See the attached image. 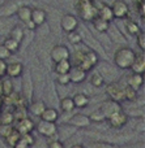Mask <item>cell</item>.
<instances>
[{"label": "cell", "instance_id": "cell-12", "mask_svg": "<svg viewBox=\"0 0 145 148\" xmlns=\"http://www.w3.org/2000/svg\"><path fill=\"white\" fill-rule=\"evenodd\" d=\"M107 122H109V126L111 129H122L126 123L128 122V114L124 110H120V112L112 114L111 117L107 118Z\"/></svg>", "mask_w": 145, "mask_h": 148}, {"label": "cell", "instance_id": "cell-20", "mask_svg": "<svg viewBox=\"0 0 145 148\" xmlns=\"http://www.w3.org/2000/svg\"><path fill=\"white\" fill-rule=\"evenodd\" d=\"M131 72L136 73V74H144L145 72V56L144 52L141 53H136V57L133 60L132 65H131Z\"/></svg>", "mask_w": 145, "mask_h": 148}, {"label": "cell", "instance_id": "cell-29", "mask_svg": "<svg viewBox=\"0 0 145 148\" xmlns=\"http://www.w3.org/2000/svg\"><path fill=\"white\" fill-rule=\"evenodd\" d=\"M72 68V62L71 60H64V61L60 62H55L54 66V72L56 73V75H60V74H68V72Z\"/></svg>", "mask_w": 145, "mask_h": 148}, {"label": "cell", "instance_id": "cell-50", "mask_svg": "<svg viewBox=\"0 0 145 148\" xmlns=\"http://www.w3.org/2000/svg\"><path fill=\"white\" fill-rule=\"evenodd\" d=\"M1 105H3V100L0 99V108H1Z\"/></svg>", "mask_w": 145, "mask_h": 148}, {"label": "cell", "instance_id": "cell-28", "mask_svg": "<svg viewBox=\"0 0 145 148\" xmlns=\"http://www.w3.org/2000/svg\"><path fill=\"white\" fill-rule=\"evenodd\" d=\"M90 22L93 23V27L96 29L98 33H102V34L107 33V30H109V27H110V23H111V22H109V21H105L99 17L93 18Z\"/></svg>", "mask_w": 145, "mask_h": 148}, {"label": "cell", "instance_id": "cell-24", "mask_svg": "<svg viewBox=\"0 0 145 148\" xmlns=\"http://www.w3.org/2000/svg\"><path fill=\"white\" fill-rule=\"evenodd\" d=\"M16 16L17 18L21 21L22 23H26L28 21H30V16H31V7L30 5L22 4L16 12Z\"/></svg>", "mask_w": 145, "mask_h": 148}, {"label": "cell", "instance_id": "cell-7", "mask_svg": "<svg viewBox=\"0 0 145 148\" xmlns=\"http://www.w3.org/2000/svg\"><path fill=\"white\" fill-rule=\"evenodd\" d=\"M50 57L51 60L55 62H60L64 61V60H69L71 59V52L67 48V46H63V44H56L51 48L50 51Z\"/></svg>", "mask_w": 145, "mask_h": 148}, {"label": "cell", "instance_id": "cell-34", "mask_svg": "<svg viewBox=\"0 0 145 148\" xmlns=\"http://www.w3.org/2000/svg\"><path fill=\"white\" fill-rule=\"evenodd\" d=\"M126 27H127L128 33L131 34V35H139V34L141 33V29H140V25H139L136 21L133 20H126Z\"/></svg>", "mask_w": 145, "mask_h": 148}, {"label": "cell", "instance_id": "cell-38", "mask_svg": "<svg viewBox=\"0 0 145 148\" xmlns=\"http://www.w3.org/2000/svg\"><path fill=\"white\" fill-rule=\"evenodd\" d=\"M15 25H16V23H12V21H10L9 18L0 17V34H3L5 30L9 31Z\"/></svg>", "mask_w": 145, "mask_h": 148}, {"label": "cell", "instance_id": "cell-8", "mask_svg": "<svg viewBox=\"0 0 145 148\" xmlns=\"http://www.w3.org/2000/svg\"><path fill=\"white\" fill-rule=\"evenodd\" d=\"M99 110L103 113L105 118L107 120V118L111 117L112 114L123 110V108H122V104H120V103L114 101V100H111V99H107L99 105Z\"/></svg>", "mask_w": 145, "mask_h": 148}, {"label": "cell", "instance_id": "cell-18", "mask_svg": "<svg viewBox=\"0 0 145 148\" xmlns=\"http://www.w3.org/2000/svg\"><path fill=\"white\" fill-rule=\"evenodd\" d=\"M78 29H80V35L81 36H85V38H89V40H83V42H85V44L88 46V48H90V49H93L94 52H97L98 53V51L101 49V46H99V43L97 42V39L94 38L93 35H92V33L89 30H86L85 27H80L78 26Z\"/></svg>", "mask_w": 145, "mask_h": 148}, {"label": "cell", "instance_id": "cell-11", "mask_svg": "<svg viewBox=\"0 0 145 148\" xmlns=\"http://www.w3.org/2000/svg\"><path fill=\"white\" fill-rule=\"evenodd\" d=\"M106 94L109 95V99L114 100V101L122 103L124 101V95H123V87L119 86L117 82H111L107 84L106 87Z\"/></svg>", "mask_w": 145, "mask_h": 148}, {"label": "cell", "instance_id": "cell-45", "mask_svg": "<svg viewBox=\"0 0 145 148\" xmlns=\"http://www.w3.org/2000/svg\"><path fill=\"white\" fill-rule=\"evenodd\" d=\"M47 148H64V144L59 139H54L50 143H47Z\"/></svg>", "mask_w": 145, "mask_h": 148}, {"label": "cell", "instance_id": "cell-17", "mask_svg": "<svg viewBox=\"0 0 145 148\" xmlns=\"http://www.w3.org/2000/svg\"><path fill=\"white\" fill-rule=\"evenodd\" d=\"M24 64L20 61H12L9 64H7V70H5V75H8L9 78H20L24 74Z\"/></svg>", "mask_w": 145, "mask_h": 148}, {"label": "cell", "instance_id": "cell-3", "mask_svg": "<svg viewBox=\"0 0 145 148\" xmlns=\"http://www.w3.org/2000/svg\"><path fill=\"white\" fill-rule=\"evenodd\" d=\"M75 8L83 21H92L97 17V5L93 0H77Z\"/></svg>", "mask_w": 145, "mask_h": 148}, {"label": "cell", "instance_id": "cell-22", "mask_svg": "<svg viewBox=\"0 0 145 148\" xmlns=\"http://www.w3.org/2000/svg\"><path fill=\"white\" fill-rule=\"evenodd\" d=\"M42 121H46V122H54L56 123L58 118H59V112L55 109L54 107H46V109L43 110V113L41 114Z\"/></svg>", "mask_w": 145, "mask_h": 148}, {"label": "cell", "instance_id": "cell-37", "mask_svg": "<svg viewBox=\"0 0 145 148\" xmlns=\"http://www.w3.org/2000/svg\"><path fill=\"white\" fill-rule=\"evenodd\" d=\"M90 84L93 87H96V88H98V87H101L105 84V79L102 78V75L98 72H94L90 77Z\"/></svg>", "mask_w": 145, "mask_h": 148}, {"label": "cell", "instance_id": "cell-27", "mask_svg": "<svg viewBox=\"0 0 145 148\" xmlns=\"http://www.w3.org/2000/svg\"><path fill=\"white\" fill-rule=\"evenodd\" d=\"M9 38L15 39L17 43L21 44L24 42V39H25V30H24V27H21L20 25H15L9 30Z\"/></svg>", "mask_w": 145, "mask_h": 148}, {"label": "cell", "instance_id": "cell-49", "mask_svg": "<svg viewBox=\"0 0 145 148\" xmlns=\"http://www.w3.org/2000/svg\"><path fill=\"white\" fill-rule=\"evenodd\" d=\"M71 148H85V147H84L83 144H73V146L71 147Z\"/></svg>", "mask_w": 145, "mask_h": 148}, {"label": "cell", "instance_id": "cell-36", "mask_svg": "<svg viewBox=\"0 0 145 148\" xmlns=\"http://www.w3.org/2000/svg\"><path fill=\"white\" fill-rule=\"evenodd\" d=\"M20 138H21V134L18 133V131H16V130H15V127H13L12 133H10L9 135H8L7 138L4 139V140H5V143H7L8 146L13 148V147H15V144L17 143L18 140H20Z\"/></svg>", "mask_w": 145, "mask_h": 148}, {"label": "cell", "instance_id": "cell-26", "mask_svg": "<svg viewBox=\"0 0 145 148\" xmlns=\"http://www.w3.org/2000/svg\"><path fill=\"white\" fill-rule=\"evenodd\" d=\"M46 103L43 100H34V101L30 103V107H29V110L33 116L35 117H41V114L43 113V110L46 109Z\"/></svg>", "mask_w": 145, "mask_h": 148}, {"label": "cell", "instance_id": "cell-51", "mask_svg": "<svg viewBox=\"0 0 145 148\" xmlns=\"http://www.w3.org/2000/svg\"><path fill=\"white\" fill-rule=\"evenodd\" d=\"M0 125H1V117H0Z\"/></svg>", "mask_w": 145, "mask_h": 148}, {"label": "cell", "instance_id": "cell-14", "mask_svg": "<svg viewBox=\"0 0 145 148\" xmlns=\"http://www.w3.org/2000/svg\"><path fill=\"white\" fill-rule=\"evenodd\" d=\"M90 120H89V116L83 114V113H76L72 117L68 120V125H71L75 129H85L90 125Z\"/></svg>", "mask_w": 145, "mask_h": 148}, {"label": "cell", "instance_id": "cell-4", "mask_svg": "<svg viewBox=\"0 0 145 148\" xmlns=\"http://www.w3.org/2000/svg\"><path fill=\"white\" fill-rule=\"evenodd\" d=\"M97 66H98L97 72L101 74L105 81H109L111 83V82H117V79L119 78V75H120L119 69L117 66H114V65L109 64L106 61H98Z\"/></svg>", "mask_w": 145, "mask_h": 148}, {"label": "cell", "instance_id": "cell-19", "mask_svg": "<svg viewBox=\"0 0 145 148\" xmlns=\"http://www.w3.org/2000/svg\"><path fill=\"white\" fill-rule=\"evenodd\" d=\"M97 5V17L102 18V20L105 21H109V22H111L112 20H114V16H112V12H111V7H110V4H105V3H96Z\"/></svg>", "mask_w": 145, "mask_h": 148}, {"label": "cell", "instance_id": "cell-42", "mask_svg": "<svg viewBox=\"0 0 145 148\" xmlns=\"http://www.w3.org/2000/svg\"><path fill=\"white\" fill-rule=\"evenodd\" d=\"M56 82L59 84H62V86H67V84H69V75L68 74H60V75H56Z\"/></svg>", "mask_w": 145, "mask_h": 148}, {"label": "cell", "instance_id": "cell-47", "mask_svg": "<svg viewBox=\"0 0 145 148\" xmlns=\"http://www.w3.org/2000/svg\"><path fill=\"white\" fill-rule=\"evenodd\" d=\"M13 148H30V146H28V144H26L25 142H24L22 139L20 138V140H18L17 143L15 144V147H13Z\"/></svg>", "mask_w": 145, "mask_h": 148}, {"label": "cell", "instance_id": "cell-1", "mask_svg": "<svg viewBox=\"0 0 145 148\" xmlns=\"http://www.w3.org/2000/svg\"><path fill=\"white\" fill-rule=\"evenodd\" d=\"M99 61V55L90 48H76V53L73 55V64L78 69L88 73L89 70L94 69Z\"/></svg>", "mask_w": 145, "mask_h": 148}, {"label": "cell", "instance_id": "cell-6", "mask_svg": "<svg viewBox=\"0 0 145 148\" xmlns=\"http://www.w3.org/2000/svg\"><path fill=\"white\" fill-rule=\"evenodd\" d=\"M111 12L117 20H126L130 14V5L124 0H114L111 3Z\"/></svg>", "mask_w": 145, "mask_h": 148}, {"label": "cell", "instance_id": "cell-2", "mask_svg": "<svg viewBox=\"0 0 145 148\" xmlns=\"http://www.w3.org/2000/svg\"><path fill=\"white\" fill-rule=\"evenodd\" d=\"M135 57L136 52L132 48H130L127 46L119 47L114 53V64L119 70H127L131 68Z\"/></svg>", "mask_w": 145, "mask_h": 148}, {"label": "cell", "instance_id": "cell-43", "mask_svg": "<svg viewBox=\"0 0 145 148\" xmlns=\"http://www.w3.org/2000/svg\"><path fill=\"white\" fill-rule=\"evenodd\" d=\"M10 56H12V53L5 48L4 44L0 43V60H7V59H9Z\"/></svg>", "mask_w": 145, "mask_h": 148}, {"label": "cell", "instance_id": "cell-52", "mask_svg": "<svg viewBox=\"0 0 145 148\" xmlns=\"http://www.w3.org/2000/svg\"><path fill=\"white\" fill-rule=\"evenodd\" d=\"M0 39H1V36H0ZM0 43H1V42H0Z\"/></svg>", "mask_w": 145, "mask_h": 148}, {"label": "cell", "instance_id": "cell-10", "mask_svg": "<svg viewBox=\"0 0 145 148\" xmlns=\"http://www.w3.org/2000/svg\"><path fill=\"white\" fill-rule=\"evenodd\" d=\"M20 0H7L4 4L0 5V17L4 18H9L10 16H13L17 9L21 7Z\"/></svg>", "mask_w": 145, "mask_h": 148}, {"label": "cell", "instance_id": "cell-31", "mask_svg": "<svg viewBox=\"0 0 145 148\" xmlns=\"http://www.w3.org/2000/svg\"><path fill=\"white\" fill-rule=\"evenodd\" d=\"M0 90H1V94L4 96H9L15 92V87H13V82L12 79H3L1 81V86H0Z\"/></svg>", "mask_w": 145, "mask_h": 148}, {"label": "cell", "instance_id": "cell-40", "mask_svg": "<svg viewBox=\"0 0 145 148\" xmlns=\"http://www.w3.org/2000/svg\"><path fill=\"white\" fill-rule=\"evenodd\" d=\"M68 40H69V43L73 44V46H77V44L83 43L81 35H80V33H78V29L76 31H72V33L68 34Z\"/></svg>", "mask_w": 145, "mask_h": 148}, {"label": "cell", "instance_id": "cell-39", "mask_svg": "<svg viewBox=\"0 0 145 148\" xmlns=\"http://www.w3.org/2000/svg\"><path fill=\"white\" fill-rule=\"evenodd\" d=\"M89 120H90V122H102V121H105L106 118H105L103 113H102L101 110H99V108H98V109L93 110V112L90 113Z\"/></svg>", "mask_w": 145, "mask_h": 148}, {"label": "cell", "instance_id": "cell-35", "mask_svg": "<svg viewBox=\"0 0 145 148\" xmlns=\"http://www.w3.org/2000/svg\"><path fill=\"white\" fill-rule=\"evenodd\" d=\"M84 147L85 148H118V146H115V144H110L102 140H92Z\"/></svg>", "mask_w": 145, "mask_h": 148}, {"label": "cell", "instance_id": "cell-48", "mask_svg": "<svg viewBox=\"0 0 145 148\" xmlns=\"http://www.w3.org/2000/svg\"><path fill=\"white\" fill-rule=\"evenodd\" d=\"M24 25H25V27L28 29V30H30V31H33V30H35V26H34V23L31 22V21H28V22L26 23H24Z\"/></svg>", "mask_w": 145, "mask_h": 148}, {"label": "cell", "instance_id": "cell-15", "mask_svg": "<svg viewBox=\"0 0 145 148\" xmlns=\"http://www.w3.org/2000/svg\"><path fill=\"white\" fill-rule=\"evenodd\" d=\"M22 92H24V99H25L26 101H31L33 94H34V84H33V79H31V75H30L29 70H26V77L24 75Z\"/></svg>", "mask_w": 145, "mask_h": 148}, {"label": "cell", "instance_id": "cell-32", "mask_svg": "<svg viewBox=\"0 0 145 148\" xmlns=\"http://www.w3.org/2000/svg\"><path fill=\"white\" fill-rule=\"evenodd\" d=\"M1 43L4 44V47L10 52V53H16V52H18V49H20V46H21L20 43H17L15 39L9 38V36H8V38H5L4 40L1 42Z\"/></svg>", "mask_w": 145, "mask_h": 148}, {"label": "cell", "instance_id": "cell-44", "mask_svg": "<svg viewBox=\"0 0 145 148\" xmlns=\"http://www.w3.org/2000/svg\"><path fill=\"white\" fill-rule=\"evenodd\" d=\"M136 38H137V46L140 47L141 52H144V49H145V34H144V31H141L139 35H136Z\"/></svg>", "mask_w": 145, "mask_h": 148}, {"label": "cell", "instance_id": "cell-5", "mask_svg": "<svg viewBox=\"0 0 145 148\" xmlns=\"http://www.w3.org/2000/svg\"><path fill=\"white\" fill-rule=\"evenodd\" d=\"M39 135L44 138H55L58 135V125L54 122H46V121H38L34 127Z\"/></svg>", "mask_w": 145, "mask_h": 148}, {"label": "cell", "instance_id": "cell-13", "mask_svg": "<svg viewBox=\"0 0 145 148\" xmlns=\"http://www.w3.org/2000/svg\"><path fill=\"white\" fill-rule=\"evenodd\" d=\"M13 127H15V130L18 131L21 135H24V134L33 133L34 127H35V123H34L29 117H25V118H21V120L16 121Z\"/></svg>", "mask_w": 145, "mask_h": 148}, {"label": "cell", "instance_id": "cell-53", "mask_svg": "<svg viewBox=\"0 0 145 148\" xmlns=\"http://www.w3.org/2000/svg\"><path fill=\"white\" fill-rule=\"evenodd\" d=\"M118 148H119V147H118Z\"/></svg>", "mask_w": 145, "mask_h": 148}, {"label": "cell", "instance_id": "cell-30", "mask_svg": "<svg viewBox=\"0 0 145 148\" xmlns=\"http://www.w3.org/2000/svg\"><path fill=\"white\" fill-rule=\"evenodd\" d=\"M59 108L63 113H71L75 109V104H73L72 97L69 96H64L59 103Z\"/></svg>", "mask_w": 145, "mask_h": 148}, {"label": "cell", "instance_id": "cell-33", "mask_svg": "<svg viewBox=\"0 0 145 148\" xmlns=\"http://www.w3.org/2000/svg\"><path fill=\"white\" fill-rule=\"evenodd\" d=\"M123 95H124V101H135L139 97V92L130 86L123 87Z\"/></svg>", "mask_w": 145, "mask_h": 148}, {"label": "cell", "instance_id": "cell-21", "mask_svg": "<svg viewBox=\"0 0 145 148\" xmlns=\"http://www.w3.org/2000/svg\"><path fill=\"white\" fill-rule=\"evenodd\" d=\"M68 75H69V82L71 83H75V84L83 83L86 79V72H84V70L78 69V68H76V66L71 68V70L68 72Z\"/></svg>", "mask_w": 145, "mask_h": 148}, {"label": "cell", "instance_id": "cell-46", "mask_svg": "<svg viewBox=\"0 0 145 148\" xmlns=\"http://www.w3.org/2000/svg\"><path fill=\"white\" fill-rule=\"evenodd\" d=\"M5 70H7V62L5 60H0V78L5 75Z\"/></svg>", "mask_w": 145, "mask_h": 148}, {"label": "cell", "instance_id": "cell-25", "mask_svg": "<svg viewBox=\"0 0 145 148\" xmlns=\"http://www.w3.org/2000/svg\"><path fill=\"white\" fill-rule=\"evenodd\" d=\"M73 104H75V108H78V109H84L89 105V96L84 92H77L75 94V96L72 97Z\"/></svg>", "mask_w": 145, "mask_h": 148}, {"label": "cell", "instance_id": "cell-9", "mask_svg": "<svg viewBox=\"0 0 145 148\" xmlns=\"http://www.w3.org/2000/svg\"><path fill=\"white\" fill-rule=\"evenodd\" d=\"M78 26H80V23H78L77 17L73 14H63V17L60 18V27L67 34L76 31Z\"/></svg>", "mask_w": 145, "mask_h": 148}, {"label": "cell", "instance_id": "cell-23", "mask_svg": "<svg viewBox=\"0 0 145 148\" xmlns=\"http://www.w3.org/2000/svg\"><path fill=\"white\" fill-rule=\"evenodd\" d=\"M127 86L132 87L133 90L139 91L141 87L144 86V74H136L132 73L130 77H128V83Z\"/></svg>", "mask_w": 145, "mask_h": 148}, {"label": "cell", "instance_id": "cell-41", "mask_svg": "<svg viewBox=\"0 0 145 148\" xmlns=\"http://www.w3.org/2000/svg\"><path fill=\"white\" fill-rule=\"evenodd\" d=\"M12 130H13V125H4V123H1L0 125V136L3 139H5L12 133Z\"/></svg>", "mask_w": 145, "mask_h": 148}, {"label": "cell", "instance_id": "cell-16", "mask_svg": "<svg viewBox=\"0 0 145 148\" xmlns=\"http://www.w3.org/2000/svg\"><path fill=\"white\" fill-rule=\"evenodd\" d=\"M30 21L34 23L35 27H41L44 25V22L47 21V13L42 8H31V16Z\"/></svg>", "mask_w": 145, "mask_h": 148}]
</instances>
